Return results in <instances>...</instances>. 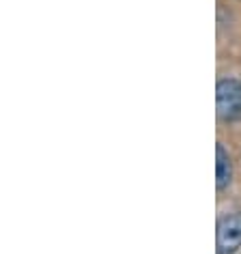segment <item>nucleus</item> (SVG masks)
I'll return each instance as SVG.
<instances>
[{
    "label": "nucleus",
    "instance_id": "obj_1",
    "mask_svg": "<svg viewBox=\"0 0 241 254\" xmlns=\"http://www.w3.org/2000/svg\"><path fill=\"white\" fill-rule=\"evenodd\" d=\"M215 106L222 123H235L241 119V82L235 78H222L215 86Z\"/></svg>",
    "mask_w": 241,
    "mask_h": 254
},
{
    "label": "nucleus",
    "instance_id": "obj_3",
    "mask_svg": "<svg viewBox=\"0 0 241 254\" xmlns=\"http://www.w3.org/2000/svg\"><path fill=\"white\" fill-rule=\"evenodd\" d=\"M233 181V160L228 155V151L224 149V144L215 147V186L220 192L231 186Z\"/></svg>",
    "mask_w": 241,
    "mask_h": 254
},
{
    "label": "nucleus",
    "instance_id": "obj_2",
    "mask_svg": "<svg viewBox=\"0 0 241 254\" xmlns=\"http://www.w3.org/2000/svg\"><path fill=\"white\" fill-rule=\"evenodd\" d=\"M218 254H235L241 248V213H228L218 222L215 231Z\"/></svg>",
    "mask_w": 241,
    "mask_h": 254
}]
</instances>
